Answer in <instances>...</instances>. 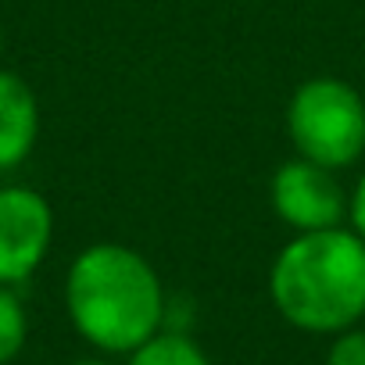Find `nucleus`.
Listing matches in <instances>:
<instances>
[{"mask_svg":"<svg viewBox=\"0 0 365 365\" xmlns=\"http://www.w3.org/2000/svg\"><path fill=\"white\" fill-rule=\"evenodd\" d=\"M0 54H4V26H0Z\"/></svg>","mask_w":365,"mask_h":365,"instance_id":"f8f14e48","label":"nucleus"},{"mask_svg":"<svg viewBox=\"0 0 365 365\" xmlns=\"http://www.w3.org/2000/svg\"><path fill=\"white\" fill-rule=\"evenodd\" d=\"M347 226L365 240V172L358 175V182L347 190Z\"/></svg>","mask_w":365,"mask_h":365,"instance_id":"9d476101","label":"nucleus"},{"mask_svg":"<svg viewBox=\"0 0 365 365\" xmlns=\"http://www.w3.org/2000/svg\"><path fill=\"white\" fill-rule=\"evenodd\" d=\"M65 312L93 351L129 354L165 329L168 294L147 255L118 240H97L65 272Z\"/></svg>","mask_w":365,"mask_h":365,"instance_id":"f257e3e1","label":"nucleus"},{"mask_svg":"<svg viewBox=\"0 0 365 365\" xmlns=\"http://www.w3.org/2000/svg\"><path fill=\"white\" fill-rule=\"evenodd\" d=\"M54 208L51 201L22 182L0 187V283H26L51 255Z\"/></svg>","mask_w":365,"mask_h":365,"instance_id":"39448f33","label":"nucleus"},{"mask_svg":"<svg viewBox=\"0 0 365 365\" xmlns=\"http://www.w3.org/2000/svg\"><path fill=\"white\" fill-rule=\"evenodd\" d=\"M29 340V312L15 287L0 283V365H11Z\"/></svg>","mask_w":365,"mask_h":365,"instance_id":"6e6552de","label":"nucleus"},{"mask_svg":"<svg viewBox=\"0 0 365 365\" xmlns=\"http://www.w3.org/2000/svg\"><path fill=\"white\" fill-rule=\"evenodd\" d=\"M269 208L290 233L347 226V190L340 175L301 154L276 165L269 175Z\"/></svg>","mask_w":365,"mask_h":365,"instance_id":"20e7f679","label":"nucleus"},{"mask_svg":"<svg viewBox=\"0 0 365 365\" xmlns=\"http://www.w3.org/2000/svg\"><path fill=\"white\" fill-rule=\"evenodd\" d=\"M40 140V101L36 90L19 76L0 68V175L29 161Z\"/></svg>","mask_w":365,"mask_h":365,"instance_id":"423d86ee","label":"nucleus"},{"mask_svg":"<svg viewBox=\"0 0 365 365\" xmlns=\"http://www.w3.org/2000/svg\"><path fill=\"white\" fill-rule=\"evenodd\" d=\"M72 365H111L108 358H79V361H72Z\"/></svg>","mask_w":365,"mask_h":365,"instance_id":"9b49d317","label":"nucleus"},{"mask_svg":"<svg viewBox=\"0 0 365 365\" xmlns=\"http://www.w3.org/2000/svg\"><path fill=\"white\" fill-rule=\"evenodd\" d=\"M276 315L312 336H336L365 319V240L351 226L294 233L269 265Z\"/></svg>","mask_w":365,"mask_h":365,"instance_id":"f03ea898","label":"nucleus"},{"mask_svg":"<svg viewBox=\"0 0 365 365\" xmlns=\"http://www.w3.org/2000/svg\"><path fill=\"white\" fill-rule=\"evenodd\" d=\"M326 365H365V329L351 326L329 340Z\"/></svg>","mask_w":365,"mask_h":365,"instance_id":"1a4fd4ad","label":"nucleus"},{"mask_svg":"<svg viewBox=\"0 0 365 365\" xmlns=\"http://www.w3.org/2000/svg\"><path fill=\"white\" fill-rule=\"evenodd\" d=\"M125 365H212L205 347L182 329H158L136 351L125 354Z\"/></svg>","mask_w":365,"mask_h":365,"instance_id":"0eeeda50","label":"nucleus"},{"mask_svg":"<svg viewBox=\"0 0 365 365\" xmlns=\"http://www.w3.org/2000/svg\"><path fill=\"white\" fill-rule=\"evenodd\" d=\"M294 154L344 172L365 154V97L336 76H312L294 86L283 115Z\"/></svg>","mask_w":365,"mask_h":365,"instance_id":"7ed1b4c3","label":"nucleus"}]
</instances>
